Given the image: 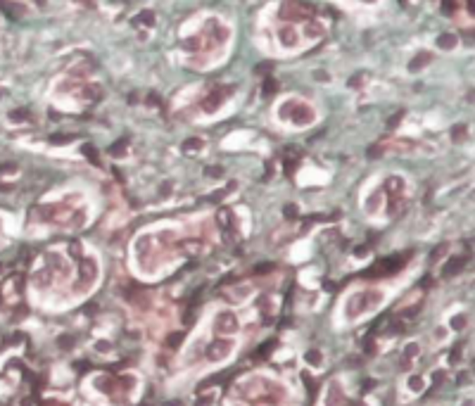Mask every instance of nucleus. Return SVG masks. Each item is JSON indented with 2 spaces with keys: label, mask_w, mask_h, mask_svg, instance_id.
<instances>
[{
  "label": "nucleus",
  "mask_w": 475,
  "mask_h": 406,
  "mask_svg": "<svg viewBox=\"0 0 475 406\" xmlns=\"http://www.w3.org/2000/svg\"><path fill=\"white\" fill-rule=\"evenodd\" d=\"M135 24H145V27H150V24H154V15L150 12V10H143V12L138 15V19H135Z\"/></svg>",
  "instance_id": "obj_11"
},
{
  "label": "nucleus",
  "mask_w": 475,
  "mask_h": 406,
  "mask_svg": "<svg viewBox=\"0 0 475 406\" xmlns=\"http://www.w3.org/2000/svg\"><path fill=\"white\" fill-rule=\"evenodd\" d=\"M200 43H202V50H209V48H219L221 43H226L228 38V29L224 24H219L216 19H209L207 22L205 34H198Z\"/></svg>",
  "instance_id": "obj_1"
},
{
  "label": "nucleus",
  "mask_w": 475,
  "mask_h": 406,
  "mask_svg": "<svg viewBox=\"0 0 475 406\" xmlns=\"http://www.w3.org/2000/svg\"><path fill=\"white\" fill-rule=\"evenodd\" d=\"M5 5H8V0H0V10H5Z\"/></svg>",
  "instance_id": "obj_22"
},
{
  "label": "nucleus",
  "mask_w": 475,
  "mask_h": 406,
  "mask_svg": "<svg viewBox=\"0 0 475 406\" xmlns=\"http://www.w3.org/2000/svg\"><path fill=\"white\" fill-rule=\"evenodd\" d=\"M285 214H287V217H290V219H292V217H295V214H297V212H295V207H292V205H287V207H285Z\"/></svg>",
  "instance_id": "obj_21"
},
{
  "label": "nucleus",
  "mask_w": 475,
  "mask_h": 406,
  "mask_svg": "<svg viewBox=\"0 0 475 406\" xmlns=\"http://www.w3.org/2000/svg\"><path fill=\"white\" fill-rule=\"evenodd\" d=\"M278 90V83L271 79V76H266V81H264V95H273Z\"/></svg>",
  "instance_id": "obj_14"
},
{
  "label": "nucleus",
  "mask_w": 475,
  "mask_h": 406,
  "mask_svg": "<svg viewBox=\"0 0 475 406\" xmlns=\"http://www.w3.org/2000/svg\"><path fill=\"white\" fill-rule=\"evenodd\" d=\"M442 12H444L447 17L456 15V0H442Z\"/></svg>",
  "instance_id": "obj_13"
},
{
  "label": "nucleus",
  "mask_w": 475,
  "mask_h": 406,
  "mask_svg": "<svg viewBox=\"0 0 475 406\" xmlns=\"http://www.w3.org/2000/svg\"><path fill=\"white\" fill-rule=\"evenodd\" d=\"M314 15V8L304 3V0H285L280 5V17L287 22H306Z\"/></svg>",
  "instance_id": "obj_2"
},
{
  "label": "nucleus",
  "mask_w": 475,
  "mask_h": 406,
  "mask_svg": "<svg viewBox=\"0 0 475 406\" xmlns=\"http://www.w3.org/2000/svg\"><path fill=\"white\" fill-rule=\"evenodd\" d=\"M271 347H273V340H271V342H266V344H261V347H259V356H264V354L269 356V354H271Z\"/></svg>",
  "instance_id": "obj_19"
},
{
  "label": "nucleus",
  "mask_w": 475,
  "mask_h": 406,
  "mask_svg": "<svg viewBox=\"0 0 475 406\" xmlns=\"http://www.w3.org/2000/svg\"><path fill=\"white\" fill-rule=\"evenodd\" d=\"M126 145H128V140H126V138H121L119 143H114L112 147H109V154H112V157H121V154L126 152Z\"/></svg>",
  "instance_id": "obj_10"
},
{
  "label": "nucleus",
  "mask_w": 475,
  "mask_h": 406,
  "mask_svg": "<svg viewBox=\"0 0 475 406\" xmlns=\"http://www.w3.org/2000/svg\"><path fill=\"white\" fill-rule=\"evenodd\" d=\"M366 3H373V0H366Z\"/></svg>",
  "instance_id": "obj_24"
},
{
  "label": "nucleus",
  "mask_w": 475,
  "mask_h": 406,
  "mask_svg": "<svg viewBox=\"0 0 475 406\" xmlns=\"http://www.w3.org/2000/svg\"><path fill=\"white\" fill-rule=\"evenodd\" d=\"M72 140V135H50V143L53 145H64Z\"/></svg>",
  "instance_id": "obj_17"
},
{
  "label": "nucleus",
  "mask_w": 475,
  "mask_h": 406,
  "mask_svg": "<svg viewBox=\"0 0 475 406\" xmlns=\"http://www.w3.org/2000/svg\"><path fill=\"white\" fill-rule=\"evenodd\" d=\"M402 3H406V0H402Z\"/></svg>",
  "instance_id": "obj_25"
},
{
  "label": "nucleus",
  "mask_w": 475,
  "mask_h": 406,
  "mask_svg": "<svg viewBox=\"0 0 475 406\" xmlns=\"http://www.w3.org/2000/svg\"><path fill=\"white\" fill-rule=\"evenodd\" d=\"M402 117H404V112H397L395 117H392V119H390V121H387V128H390V131H392V128H395L397 124H399V121H402Z\"/></svg>",
  "instance_id": "obj_18"
},
{
  "label": "nucleus",
  "mask_w": 475,
  "mask_h": 406,
  "mask_svg": "<svg viewBox=\"0 0 475 406\" xmlns=\"http://www.w3.org/2000/svg\"><path fill=\"white\" fill-rule=\"evenodd\" d=\"M10 119H12V121H27V119H31V114H29L27 109H15V112L10 114Z\"/></svg>",
  "instance_id": "obj_15"
},
{
  "label": "nucleus",
  "mask_w": 475,
  "mask_h": 406,
  "mask_svg": "<svg viewBox=\"0 0 475 406\" xmlns=\"http://www.w3.org/2000/svg\"><path fill=\"white\" fill-rule=\"evenodd\" d=\"M278 36H280V45L283 48H297L299 45V36H297V31L292 27H283Z\"/></svg>",
  "instance_id": "obj_5"
},
{
  "label": "nucleus",
  "mask_w": 475,
  "mask_h": 406,
  "mask_svg": "<svg viewBox=\"0 0 475 406\" xmlns=\"http://www.w3.org/2000/svg\"><path fill=\"white\" fill-rule=\"evenodd\" d=\"M304 36L306 38H321V36H326V27H323V24H319V22H314V19H306V22H304Z\"/></svg>",
  "instance_id": "obj_6"
},
{
  "label": "nucleus",
  "mask_w": 475,
  "mask_h": 406,
  "mask_svg": "<svg viewBox=\"0 0 475 406\" xmlns=\"http://www.w3.org/2000/svg\"><path fill=\"white\" fill-rule=\"evenodd\" d=\"M451 135H454V140H461V138L466 135V126H458V128H454V133H451Z\"/></svg>",
  "instance_id": "obj_20"
},
{
  "label": "nucleus",
  "mask_w": 475,
  "mask_h": 406,
  "mask_svg": "<svg viewBox=\"0 0 475 406\" xmlns=\"http://www.w3.org/2000/svg\"><path fill=\"white\" fill-rule=\"evenodd\" d=\"M430 60H432L430 53H418V55H416V57L411 60V62H409V69H411V72H416V69H423L425 64H430Z\"/></svg>",
  "instance_id": "obj_7"
},
{
  "label": "nucleus",
  "mask_w": 475,
  "mask_h": 406,
  "mask_svg": "<svg viewBox=\"0 0 475 406\" xmlns=\"http://www.w3.org/2000/svg\"><path fill=\"white\" fill-rule=\"evenodd\" d=\"M83 154H86L93 164H98V152H95V147H93V145H83Z\"/></svg>",
  "instance_id": "obj_16"
},
{
  "label": "nucleus",
  "mask_w": 475,
  "mask_h": 406,
  "mask_svg": "<svg viewBox=\"0 0 475 406\" xmlns=\"http://www.w3.org/2000/svg\"><path fill=\"white\" fill-rule=\"evenodd\" d=\"M466 3H468V8H470V10H473V0H466Z\"/></svg>",
  "instance_id": "obj_23"
},
{
  "label": "nucleus",
  "mask_w": 475,
  "mask_h": 406,
  "mask_svg": "<svg viewBox=\"0 0 475 406\" xmlns=\"http://www.w3.org/2000/svg\"><path fill=\"white\" fill-rule=\"evenodd\" d=\"M200 147H202V140H200V138H188V140L183 143V150H186V152H198Z\"/></svg>",
  "instance_id": "obj_12"
},
{
  "label": "nucleus",
  "mask_w": 475,
  "mask_h": 406,
  "mask_svg": "<svg viewBox=\"0 0 475 406\" xmlns=\"http://www.w3.org/2000/svg\"><path fill=\"white\" fill-rule=\"evenodd\" d=\"M297 126H309V124H314V109L309 107V105H302V102H292V109H290V117Z\"/></svg>",
  "instance_id": "obj_3"
},
{
  "label": "nucleus",
  "mask_w": 475,
  "mask_h": 406,
  "mask_svg": "<svg viewBox=\"0 0 475 406\" xmlns=\"http://www.w3.org/2000/svg\"><path fill=\"white\" fill-rule=\"evenodd\" d=\"M183 48H186L188 53H198V50H202V43H200L198 36H193V38H186V41H183Z\"/></svg>",
  "instance_id": "obj_9"
},
{
  "label": "nucleus",
  "mask_w": 475,
  "mask_h": 406,
  "mask_svg": "<svg viewBox=\"0 0 475 406\" xmlns=\"http://www.w3.org/2000/svg\"><path fill=\"white\" fill-rule=\"evenodd\" d=\"M437 48H442V50H451V48H456V36L454 34H444V36L437 38Z\"/></svg>",
  "instance_id": "obj_8"
},
{
  "label": "nucleus",
  "mask_w": 475,
  "mask_h": 406,
  "mask_svg": "<svg viewBox=\"0 0 475 406\" xmlns=\"http://www.w3.org/2000/svg\"><path fill=\"white\" fill-rule=\"evenodd\" d=\"M231 90H233L231 86H219V88H214L202 100V109H205V112H216V109L221 107V102L231 95Z\"/></svg>",
  "instance_id": "obj_4"
}]
</instances>
